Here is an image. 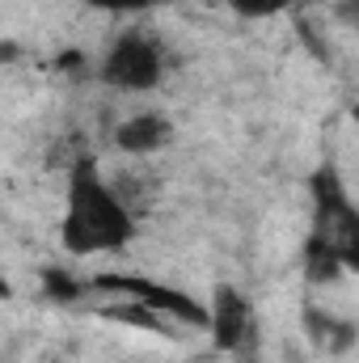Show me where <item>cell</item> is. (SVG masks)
Listing matches in <instances>:
<instances>
[{"label": "cell", "instance_id": "1", "mask_svg": "<svg viewBox=\"0 0 359 363\" xmlns=\"http://www.w3.org/2000/svg\"><path fill=\"white\" fill-rule=\"evenodd\" d=\"M64 250L77 258L123 254L136 241V211L123 194L101 178L97 161L81 152L68 169V207H64Z\"/></svg>", "mask_w": 359, "mask_h": 363}, {"label": "cell", "instance_id": "2", "mask_svg": "<svg viewBox=\"0 0 359 363\" xmlns=\"http://www.w3.org/2000/svg\"><path fill=\"white\" fill-rule=\"evenodd\" d=\"M313 233L304 241V262L313 279H334L343 267L359 271V207L334 169L313 174Z\"/></svg>", "mask_w": 359, "mask_h": 363}, {"label": "cell", "instance_id": "3", "mask_svg": "<svg viewBox=\"0 0 359 363\" xmlns=\"http://www.w3.org/2000/svg\"><path fill=\"white\" fill-rule=\"evenodd\" d=\"M165 77V55L161 43L148 38L144 30H127L110 43L106 60H101V85L118 93H148L161 85Z\"/></svg>", "mask_w": 359, "mask_h": 363}, {"label": "cell", "instance_id": "4", "mask_svg": "<svg viewBox=\"0 0 359 363\" xmlns=\"http://www.w3.org/2000/svg\"><path fill=\"white\" fill-rule=\"evenodd\" d=\"M97 287H110V291H123L127 300L153 308L157 317H174L182 325H194V330H207L211 325V304L186 296L170 283H153V279H140V274H97L93 279Z\"/></svg>", "mask_w": 359, "mask_h": 363}, {"label": "cell", "instance_id": "5", "mask_svg": "<svg viewBox=\"0 0 359 363\" xmlns=\"http://www.w3.org/2000/svg\"><path fill=\"white\" fill-rule=\"evenodd\" d=\"M211 342L220 351H241L245 347V334H250V300L233 287V283H220L216 296H211Z\"/></svg>", "mask_w": 359, "mask_h": 363}, {"label": "cell", "instance_id": "6", "mask_svg": "<svg viewBox=\"0 0 359 363\" xmlns=\"http://www.w3.org/2000/svg\"><path fill=\"white\" fill-rule=\"evenodd\" d=\"M174 140V123L157 110H140L131 118H123L114 127V148L127 152V157H148V152H161L165 144Z\"/></svg>", "mask_w": 359, "mask_h": 363}, {"label": "cell", "instance_id": "7", "mask_svg": "<svg viewBox=\"0 0 359 363\" xmlns=\"http://www.w3.org/2000/svg\"><path fill=\"white\" fill-rule=\"evenodd\" d=\"M43 279H47V296H55V300H77V296H81V287H77V279H72V274L47 271Z\"/></svg>", "mask_w": 359, "mask_h": 363}, {"label": "cell", "instance_id": "8", "mask_svg": "<svg viewBox=\"0 0 359 363\" xmlns=\"http://www.w3.org/2000/svg\"><path fill=\"white\" fill-rule=\"evenodd\" d=\"M241 17H270V13H283L292 0H228Z\"/></svg>", "mask_w": 359, "mask_h": 363}, {"label": "cell", "instance_id": "9", "mask_svg": "<svg viewBox=\"0 0 359 363\" xmlns=\"http://www.w3.org/2000/svg\"><path fill=\"white\" fill-rule=\"evenodd\" d=\"M93 9H106V13H144V9H157L165 0H85Z\"/></svg>", "mask_w": 359, "mask_h": 363}, {"label": "cell", "instance_id": "10", "mask_svg": "<svg viewBox=\"0 0 359 363\" xmlns=\"http://www.w3.org/2000/svg\"><path fill=\"white\" fill-rule=\"evenodd\" d=\"M338 13H343V21L359 26V0H338Z\"/></svg>", "mask_w": 359, "mask_h": 363}]
</instances>
